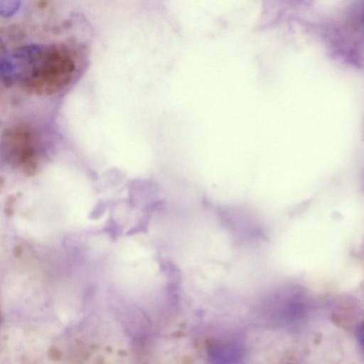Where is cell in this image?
Wrapping results in <instances>:
<instances>
[{
	"mask_svg": "<svg viewBox=\"0 0 364 364\" xmlns=\"http://www.w3.org/2000/svg\"><path fill=\"white\" fill-rule=\"evenodd\" d=\"M6 214L8 215V216H11L13 214H14V210L13 209L11 208H7L6 210Z\"/></svg>",
	"mask_w": 364,
	"mask_h": 364,
	"instance_id": "cell-10",
	"label": "cell"
},
{
	"mask_svg": "<svg viewBox=\"0 0 364 364\" xmlns=\"http://www.w3.org/2000/svg\"><path fill=\"white\" fill-rule=\"evenodd\" d=\"M117 353L121 356H125L127 355V351L125 350H122V349L118 350Z\"/></svg>",
	"mask_w": 364,
	"mask_h": 364,
	"instance_id": "cell-8",
	"label": "cell"
},
{
	"mask_svg": "<svg viewBox=\"0 0 364 364\" xmlns=\"http://www.w3.org/2000/svg\"><path fill=\"white\" fill-rule=\"evenodd\" d=\"M362 188L363 190L364 191V173H363V178H362Z\"/></svg>",
	"mask_w": 364,
	"mask_h": 364,
	"instance_id": "cell-14",
	"label": "cell"
},
{
	"mask_svg": "<svg viewBox=\"0 0 364 364\" xmlns=\"http://www.w3.org/2000/svg\"><path fill=\"white\" fill-rule=\"evenodd\" d=\"M95 363H103V357L102 356H97V359L94 361Z\"/></svg>",
	"mask_w": 364,
	"mask_h": 364,
	"instance_id": "cell-9",
	"label": "cell"
},
{
	"mask_svg": "<svg viewBox=\"0 0 364 364\" xmlns=\"http://www.w3.org/2000/svg\"><path fill=\"white\" fill-rule=\"evenodd\" d=\"M308 301L304 292L299 289L289 291L273 307V318L277 321L291 323L304 318L308 312Z\"/></svg>",
	"mask_w": 364,
	"mask_h": 364,
	"instance_id": "cell-3",
	"label": "cell"
},
{
	"mask_svg": "<svg viewBox=\"0 0 364 364\" xmlns=\"http://www.w3.org/2000/svg\"><path fill=\"white\" fill-rule=\"evenodd\" d=\"M363 18H364V16H363Z\"/></svg>",
	"mask_w": 364,
	"mask_h": 364,
	"instance_id": "cell-15",
	"label": "cell"
},
{
	"mask_svg": "<svg viewBox=\"0 0 364 364\" xmlns=\"http://www.w3.org/2000/svg\"><path fill=\"white\" fill-rule=\"evenodd\" d=\"M355 333L357 340L364 353V322L357 326Z\"/></svg>",
	"mask_w": 364,
	"mask_h": 364,
	"instance_id": "cell-5",
	"label": "cell"
},
{
	"mask_svg": "<svg viewBox=\"0 0 364 364\" xmlns=\"http://www.w3.org/2000/svg\"><path fill=\"white\" fill-rule=\"evenodd\" d=\"M82 357H83L84 358H89V354H88V353H87V352L84 353L82 354Z\"/></svg>",
	"mask_w": 364,
	"mask_h": 364,
	"instance_id": "cell-12",
	"label": "cell"
},
{
	"mask_svg": "<svg viewBox=\"0 0 364 364\" xmlns=\"http://www.w3.org/2000/svg\"><path fill=\"white\" fill-rule=\"evenodd\" d=\"M85 58V48L72 41L18 44L1 53V80L28 95H55L78 77Z\"/></svg>",
	"mask_w": 364,
	"mask_h": 364,
	"instance_id": "cell-1",
	"label": "cell"
},
{
	"mask_svg": "<svg viewBox=\"0 0 364 364\" xmlns=\"http://www.w3.org/2000/svg\"><path fill=\"white\" fill-rule=\"evenodd\" d=\"M92 350H95L97 349V345L96 344H92L90 348Z\"/></svg>",
	"mask_w": 364,
	"mask_h": 364,
	"instance_id": "cell-11",
	"label": "cell"
},
{
	"mask_svg": "<svg viewBox=\"0 0 364 364\" xmlns=\"http://www.w3.org/2000/svg\"><path fill=\"white\" fill-rule=\"evenodd\" d=\"M23 250L20 245H16L14 247V255L15 257H19L22 254Z\"/></svg>",
	"mask_w": 364,
	"mask_h": 364,
	"instance_id": "cell-7",
	"label": "cell"
},
{
	"mask_svg": "<svg viewBox=\"0 0 364 364\" xmlns=\"http://www.w3.org/2000/svg\"><path fill=\"white\" fill-rule=\"evenodd\" d=\"M63 355L62 351L56 347H51L48 350V356L53 360H59Z\"/></svg>",
	"mask_w": 364,
	"mask_h": 364,
	"instance_id": "cell-6",
	"label": "cell"
},
{
	"mask_svg": "<svg viewBox=\"0 0 364 364\" xmlns=\"http://www.w3.org/2000/svg\"><path fill=\"white\" fill-rule=\"evenodd\" d=\"M244 349L237 342H226L213 347L209 356L213 363H235L243 356Z\"/></svg>",
	"mask_w": 364,
	"mask_h": 364,
	"instance_id": "cell-4",
	"label": "cell"
},
{
	"mask_svg": "<svg viewBox=\"0 0 364 364\" xmlns=\"http://www.w3.org/2000/svg\"><path fill=\"white\" fill-rule=\"evenodd\" d=\"M106 350L108 351L109 353H111L112 351V348L110 346H107L106 348Z\"/></svg>",
	"mask_w": 364,
	"mask_h": 364,
	"instance_id": "cell-13",
	"label": "cell"
},
{
	"mask_svg": "<svg viewBox=\"0 0 364 364\" xmlns=\"http://www.w3.org/2000/svg\"><path fill=\"white\" fill-rule=\"evenodd\" d=\"M1 153L6 163L27 176L37 175L46 158L43 136L33 125L18 122L9 126L1 135Z\"/></svg>",
	"mask_w": 364,
	"mask_h": 364,
	"instance_id": "cell-2",
	"label": "cell"
}]
</instances>
